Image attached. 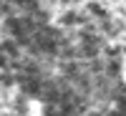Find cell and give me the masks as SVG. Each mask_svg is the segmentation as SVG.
I'll return each mask as SVG.
<instances>
[{
  "instance_id": "cell-1",
  "label": "cell",
  "mask_w": 126,
  "mask_h": 116,
  "mask_svg": "<svg viewBox=\"0 0 126 116\" xmlns=\"http://www.w3.org/2000/svg\"><path fill=\"white\" fill-rule=\"evenodd\" d=\"M18 61V43L15 40H3L0 43V68H8L10 63Z\"/></svg>"
}]
</instances>
